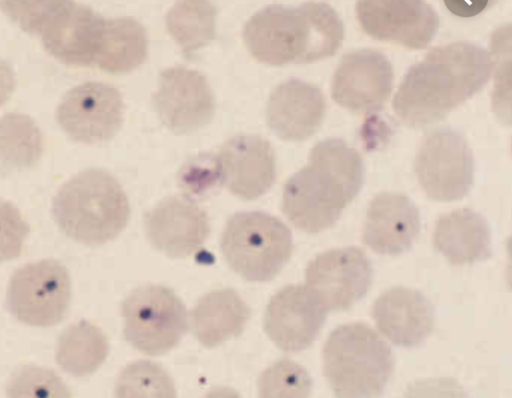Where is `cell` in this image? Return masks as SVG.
I'll use <instances>...</instances> for the list:
<instances>
[{
    "label": "cell",
    "instance_id": "obj_11",
    "mask_svg": "<svg viewBox=\"0 0 512 398\" xmlns=\"http://www.w3.org/2000/svg\"><path fill=\"white\" fill-rule=\"evenodd\" d=\"M372 279L371 261L356 246L326 250L305 270V286L326 311L351 308L366 295Z\"/></svg>",
    "mask_w": 512,
    "mask_h": 398
},
{
    "label": "cell",
    "instance_id": "obj_5",
    "mask_svg": "<svg viewBox=\"0 0 512 398\" xmlns=\"http://www.w3.org/2000/svg\"><path fill=\"white\" fill-rule=\"evenodd\" d=\"M322 363L336 398H380L394 369L390 346L363 322L335 328L324 343Z\"/></svg>",
    "mask_w": 512,
    "mask_h": 398
},
{
    "label": "cell",
    "instance_id": "obj_10",
    "mask_svg": "<svg viewBox=\"0 0 512 398\" xmlns=\"http://www.w3.org/2000/svg\"><path fill=\"white\" fill-rule=\"evenodd\" d=\"M473 155L462 135L440 129L421 142L415 172L425 194L432 200L450 202L463 198L473 183Z\"/></svg>",
    "mask_w": 512,
    "mask_h": 398
},
{
    "label": "cell",
    "instance_id": "obj_14",
    "mask_svg": "<svg viewBox=\"0 0 512 398\" xmlns=\"http://www.w3.org/2000/svg\"><path fill=\"white\" fill-rule=\"evenodd\" d=\"M356 17L363 31L374 39L422 49L439 27L436 11L419 0H365L356 3Z\"/></svg>",
    "mask_w": 512,
    "mask_h": 398
},
{
    "label": "cell",
    "instance_id": "obj_30",
    "mask_svg": "<svg viewBox=\"0 0 512 398\" xmlns=\"http://www.w3.org/2000/svg\"><path fill=\"white\" fill-rule=\"evenodd\" d=\"M7 398H71L62 378L53 370L36 365H23L10 376Z\"/></svg>",
    "mask_w": 512,
    "mask_h": 398
},
{
    "label": "cell",
    "instance_id": "obj_27",
    "mask_svg": "<svg viewBox=\"0 0 512 398\" xmlns=\"http://www.w3.org/2000/svg\"><path fill=\"white\" fill-rule=\"evenodd\" d=\"M215 6L209 1H179L166 15L170 35L189 56L207 45L216 34Z\"/></svg>",
    "mask_w": 512,
    "mask_h": 398
},
{
    "label": "cell",
    "instance_id": "obj_33",
    "mask_svg": "<svg viewBox=\"0 0 512 398\" xmlns=\"http://www.w3.org/2000/svg\"><path fill=\"white\" fill-rule=\"evenodd\" d=\"M221 183L216 155H203L190 161L179 175L180 186L189 194L200 195Z\"/></svg>",
    "mask_w": 512,
    "mask_h": 398
},
{
    "label": "cell",
    "instance_id": "obj_16",
    "mask_svg": "<svg viewBox=\"0 0 512 398\" xmlns=\"http://www.w3.org/2000/svg\"><path fill=\"white\" fill-rule=\"evenodd\" d=\"M327 311L305 285H287L274 294L265 310L264 330L278 348L299 352L317 338Z\"/></svg>",
    "mask_w": 512,
    "mask_h": 398
},
{
    "label": "cell",
    "instance_id": "obj_6",
    "mask_svg": "<svg viewBox=\"0 0 512 398\" xmlns=\"http://www.w3.org/2000/svg\"><path fill=\"white\" fill-rule=\"evenodd\" d=\"M220 248L227 264L242 278L267 282L289 261L293 238L290 229L277 217L245 211L229 218Z\"/></svg>",
    "mask_w": 512,
    "mask_h": 398
},
{
    "label": "cell",
    "instance_id": "obj_28",
    "mask_svg": "<svg viewBox=\"0 0 512 398\" xmlns=\"http://www.w3.org/2000/svg\"><path fill=\"white\" fill-rule=\"evenodd\" d=\"M114 398H177L173 379L158 363L137 360L122 369Z\"/></svg>",
    "mask_w": 512,
    "mask_h": 398
},
{
    "label": "cell",
    "instance_id": "obj_29",
    "mask_svg": "<svg viewBox=\"0 0 512 398\" xmlns=\"http://www.w3.org/2000/svg\"><path fill=\"white\" fill-rule=\"evenodd\" d=\"M257 391L258 398H309L312 379L303 366L283 358L261 373Z\"/></svg>",
    "mask_w": 512,
    "mask_h": 398
},
{
    "label": "cell",
    "instance_id": "obj_23",
    "mask_svg": "<svg viewBox=\"0 0 512 398\" xmlns=\"http://www.w3.org/2000/svg\"><path fill=\"white\" fill-rule=\"evenodd\" d=\"M251 310L231 288L215 289L203 295L191 311V329L195 338L212 348L239 336Z\"/></svg>",
    "mask_w": 512,
    "mask_h": 398
},
{
    "label": "cell",
    "instance_id": "obj_12",
    "mask_svg": "<svg viewBox=\"0 0 512 398\" xmlns=\"http://www.w3.org/2000/svg\"><path fill=\"white\" fill-rule=\"evenodd\" d=\"M123 109L118 89L102 82H85L64 95L56 119L72 140L94 144L115 136L123 122Z\"/></svg>",
    "mask_w": 512,
    "mask_h": 398
},
{
    "label": "cell",
    "instance_id": "obj_36",
    "mask_svg": "<svg viewBox=\"0 0 512 398\" xmlns=\"http://www.w3.org/2000/svg\"><path fill=\"white\" fill-rule=\"evenodd\" d=\"M444 3L452 13L462 17L476 15L489 4L488 1H445Z\"/></svg>",
    "mask_w": 512,
    "mask_h": 398
},
{
    "label": "cell",
    "instance_id": "obj_32",
    "mask_svg": "<svg viewBox=\"0 0 512 398\" xmlns=\"http://www.w3.org/2000/svg\"><path fill=\"white\" fill-rule=\"evenodd\" d=\"M29 224L11 202L0 199V263L20 256Z\"/></svg>",
    "mask_w": 512,
    "mask_h": 398
},
{
    "label": "cell",
    "instance_id": "obj_17",
    "mask_svg": "<svg viewBox=\"0 0 512 398\" xmlns=\"http://www.w3.org/2000/svg\"><path fill=\"white\" fill-rule=\"evenodd\" d=\"M144 228L150 243L172 258L193 254L210 233L206 212L186 196L161 200L145 214Z\"/></svg>",
    "mask_w": 512,
    "mask_h": 398
},
{
    "label": "cell",
    "instance_id": "obj_31",
    "mask_svg": "<svg viewBox=\"0 0 512 398\" xmlns=\"http://www.w3.org/2000/svg\"><path fill=\"white\" fill-rule=\"evenodd\" d=\"M493 51L499 64L495 76L493 107L497 115L510 122V63L511 35L510 26L498 29L493 37Z\"/></svg>",
    "mask_w": 512,
    "mask_h": 398
},
{
    "label": "cell",
    "instance_id": "obj_22",
    "mask_svg": "<svg viewBox=\"0 0 512 398\" xmlns=\"http://www.w3.org/2000/svg\"><path fill=\"white\" fill-rule=\"evenodd\" d=\"M433 245L453 265L473 264L492 255L488 222L469 208L453 210L437 219Z\"/></svg>",
    "mask_w": 512,
    "mask_h": 398
},
{
    "label": "cell",
    "instance_id": "obj_7",
    "mask_svg": "<svg viewBox=\"0 0 512 398\" xmlns=\"http://www.w3.org/2000/svg\"><path fill=\"white\" fill-rule=\"evenodd\" d=\"M105 18L75 1H34L23 30L38 34L46 51L71 66H91L99 52Z\"/></svg>",
    "mask_w": 512,
    "mask_h": 398
},
{
    "label": "cell",
    "instance_id": "obj_37",
    "mask_svg": "<svg viewBox=\"0 0 512 398\" xmlns=\"http://www.w3.org/2000/svg\"><path fill=\"white\" fill-rule=\"evenodd\" d=\"M202 398H241L234 389L230 387H215L208 391Z\"/></svg>",
    "mask_w": 512,
    "mask_h": 398
},
{
    "label": "cell",
    "instance_id": "obj_35",
    "mask_svg": "<svg viewBox=\"0 0 512 398\" xmlns=\"http://www.w3.org/2000/svg\"><path fill=\"white\" fill-rule=\"evenodd\" d=\"M16 85L15 74L11 66L0 58V106L11 97Z\"/></svg>",
    "mask_w": 512,
    "mask_h": 398
},
{
    "label": "cell",
    "instance_id": "obj_3",
    "mask_svg": "<svg viewBox=\"0 0 512 398\" xmlns=\"http://www.w3.org/2000/svg\"><path fill=\"white\" fill-rule=\"evenodd\" d=\"M243 39L250 54L262 63H310L339 49L344 26L337 12L323 2H305L299 7L274 4L250 17Z\"/></svg>",
    "mask_w": 512,
    "mask_h": 398
},
{
    "label": "cell",
    "instance_id": "obj_20",
    "mask_svg": "<svg viewBox=\"0 0 512 398\" xmlns=\"http://www.w3.org/2000/svg\"><path fill=\"white\" fill-rule=\"evenodd\" d=\"M420 228L419 211L409 197L383 192L369 203L362 239L378 254L398 255L412 247Z\"/></svg>",
    "mask_w": 512,
    "mask_h": 398
},
{
    "label": "cell",
    "instance_id": "obj_24",
    "mask_svg": "<svg viewBox=\"0 0 512 398\" xmlns=\"http://www.w3.org/2000/svg\"><path fill=\"white\" fill-rule=\"evenodd\" d=\"M147 50L146 31L136 19H105L95 65L111 74L127 73L144 62Z\"/></svg>",
    "mask_w": 512,
    "mask_h": 398
},
{
    "label": "cell",
    "instance_id": "obj_1",
    "mask_svg": "<svg viewBox=\"0 0 512 398\" xmlns=\"http://www.w3.org/2000/svg\"><path fill=\"white\" fill-rule=\"evenodd\" d=\"M492 63L487 50L469 42L434 48L405 74L393 99L396 115L412 127L440 121L481 90Z\"/></svg>",
    "mask_w": 512,
    "mask_h": 398
},
{
    "label": "cell",
    "instance_id": "obj_21",
    "mask_svg": "<svg viewBox=\"0 0 512 398\" xmlns=\"http://www.w3.org/2000/svg\"><path fill=\"white\" fill-rule=\"evenodd\" d=\"M325 110V98L318 87L299 79H289L271 92L266 119L281 139L302 141L319 129Z\"/></svg>",
    "mask_w": 512,
    "mask_h": 398
},
{
    "label": "cell",
    "instance_id": "obj_34",
    "mask_svg": "<svg viewBox=\"0 0 512 398\" xmlns=\"http://www.w3.org/2000/svg\"><path fill=\"white\" fill-rule=\"evenodd\" d=\"M401 398H471L464 387L451 377H433L412 382Z\"/></svg>",
    "mask_w": 512,
    "mask_h": 398
},
{
    "label": "cell",
    "instance_id": "obj_2",
    "mask_svg": "<svg viewBox=\"0 0 512 398\" xmlns=\"http://www.w3.org/2000/svg\"><path fill=\"white\" fill-rule=\"evenodd\" d=\"M364 180L359 153L338 138L317 143L308 163L286 182L282 211L298 229L319 233L333 226Z\"/></svg>",
    "mask_w": 512,
    "mask_h": 398
},
{
    "label": "cell",
    "instance_id": "obj_15",
    "mask_svg": "<svg viewBox=\"0 0 512 398\" xmlns=\"http://www.w3.org/2000/svg\"><path fill=\"white\" fill-rule=\"evenodd\" d=\"M392 85L389 60L378 51L362 49L341 59L332 78L331 96L343 108L369 112L383 106Z\"/></svg>",
    "mask_w": 512,
    "mask_h": 398
},
{
    "label": "cell",
    "instance_id": "obj_26",
    "mask_svg": "<svg viewBox=\"0 0 512 398\" xmlns=\"http://www.w3.org/2000/svg\"><path fill=\"white\" fill-rule=\"evenodd\" d=\"M42 149L41 131L30 116L10 112L0 118V174L32 167Z\"/></svg>",
    "mask_w": 512,
    "mask_h": 398
},
{
    "label": "cell",
    "instance_id": "obj_8",
    "mask_svg": "<svg viewBox=\"0 0 512 398\" xmlns=\"http://www.w3.org/2000/svg\"><path fill=\"white\" fill-rule=\"evenodd\" d=\"M121 314L126 341L150 356L174 348L188 328L185 305L162 285H146L132 291L122 302Z\"/></svg>",
    "mask_w": 512,
    "mask_h": 398
},
{
    "label": "cell",
    "instance_id": "obj_19",
    "mask_svg": "<svg viewBox=\"0 0 512 398\" xmlns=\"http://www.w3.org/2000/svg\"><path fill=\"white\" fill-rule=\"evenodd\" d=\"M371 315L382 335L405 348L420 345L434 326V309L429 299L419 290L402 286L380 294Z\"/></svg>",
    "mask_w": 512,
    "mask_h": 398
},
{
    "label": "cell",
    "instance_id": "obj_25",
    "mask_svg": "<svg viewBox=\"0 0 512 398\" xmlns=\"http://www.w3.org/2000/svg\"><path fill=\"white\" fill-rule=\"evenodd\" d=\"M109 352L108 340L95 324L81 320L68 326L59 336L56 362L75 377L94 373L105 361Z\"/></svg>",
    "mask_w": 512,
    "mask_h": 398
},
{
    "label": "cell",
    "instance_id": "obj_18",
    "mask_svg": "<svg viewBox=\"0 0 512 398\" xmlns=\"http://www.w3.org/2000/svg\"><path fill=\"white\" fill-rule=\"evenodd\" d=\"M216 157L221 183L239 198H259L275 181V154L271 144L260 136L232 137Z\"/></svg>",
    "mask_w": 512,
    "mask_h": 398
},
{
    "label": "cell",
    "instance_id": "obj_13",
    "mask_svg": "<svg viewBox=\"0 0 512 398\" xmlns=\"http://www.w3.org/2000/svg\"><path fill=\"white\" fill-rule=\"evenodd\" d=\"M153 103L162 123L177 134L208 124L215 110L210 85L200 72L184 66L163 70Z\"/></svg>",
    "mask_w": 512,
    "mask_h": 398
},
{
    "label": "cell",
    "instance_id": "obj_4",
    "mask_svg": "<svg viewBox=\"0 0 512 398\" xmlns=\"http://www.w3.org/2000/svg\"><path fill=\"white\" fill-rule=\"evenodd\" d=\"M51 211L68 237L90 246L115 239L130 217L122 186L110 173L95 168L67 180L54 196Z\"/></svg>",
    "mask_w": 512,
    "mask_h": 398
},
{
    "label": "cell",
    "instance_id": "obj_9",
    "mask_svg": "<svg viewBox=\"0 0 512 398\" xmlns=\"http://www.w3.org/2000/svg\"><path fill=\"white\" fill-rule=\"evenodd\" d=\"M71 299L67 268L54 259H43L18 268L11 276L6 295L9 312L18 321L50 327L66 316Z\"/></svg>",
    "mask_w": 512,
    "mask_h": 398
}]
</instances>
